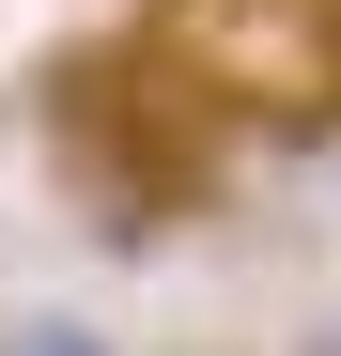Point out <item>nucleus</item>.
<instances>
[{
  "instance_id": "f257e3e1",
  "label": "nucleus",
  "mask_w": 341,
  "mask_h": 356,
  "mask_svg": "<svg viewBox=\"0 0 341 356\" xmlns=\"http://www.w3.org/2000/svg\"><path fill=\"white\" fill-rule=\"evenodd\" d=\"M0 356H125V341L78 325V310H16V325H0Z\"/></svg>"
},
{
  "instance_id": "f03ea898",
  "label": "nucleus",
  "mask_w": 341,
  "mask_h": 356,
  "mask_svg": "<svg viewBox=\"0 0 341 356\" xmlns=\"http://www.w3.org/2000/svg\"><path fill=\"white\" fill-rule=\"evenodd\" d=\"M295 356H341V310H310V341H295Z\"/></svg>"
}]
</instances>
